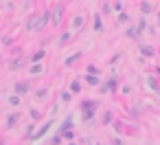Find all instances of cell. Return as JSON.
I'll return each instance as SVG.
<instances>
[{"instance_id":"1","label":"cell","mask_w":160,"mask_h":145,"mask_svg":"<svg viewBox=\"0 0 160 145\" xmlns=\"http://www.w3.org/2000/svg\"><path fill=\"white\" fill-rule=\"evenodd\" d=\"M94 108H97V101H86L83 103V121H88L94 114Z\"/></svg>"},{"instance_id":"2","label":"cell","mask_w":160,"mask_h":145,"mask_svg":"<svg viewBox=\"0 0 160 145\" xmlns=\"http://www.w3.org/2000/svg\"><path fill=\"white\" fill-rule=\"evenodd\" d=\"M51 16H53V24L57 27V24L62 22V16H64V5H57V9L51 11Z\"/></svg>"},{"instance_id":"3","label":"cell","mask_w":160,"mask_h":145,"mask_svg":"<svg viewBox=\"0 0 160 145\" xmlns=\"http://www.w3.org/2000/svg\"><path fill=\"white\" fill-rule=\"evenodd\" d=\"M48 20H51V9H46V11L42 13V18H40V20H35V27H38V29H42Z\"/></svg>"},{"instance_id":"4","label":"cell","mask_w":160,"mask_h":145,"mask_svg":"<svg viewBox=\"0 0 160 145\" xmlns=\"http://www.w3.org/2000/svg\"><path fill=\"white\" fill-rule=\"evenodd\" d=\"M27 90H29V84H27V81H20V84L16 86V92H18V97L27 95Z\"/></svg>"},{"instance_id":"5","label":"cell","mask_w":160,"mask_h":145,"mask_svg":"<svg viewBox=\"0 0 160 145\" xmlns=\"http://www.w3.org/2000/svg\"><path fill=\"white\" fill-rule=\"evenodd\" d=\"M140 53L147 55V57H153V55H156V51H153L151 46H147V44H140Z\"/></svg>"},{"instance_id":"6","label":"cell","mask_w":160,"mask_h":145,"mask_svg":"<svg viewBox=\"0 0 160 145\" xmlns=\"http://www.w3.org/2000/svg\"><path fill=\"white\" fill-rule=\"evenodd\" d=\"M94 29L97 31H103V22H101V16L97 13V18H94Z\"/></svg>"},{"instance_id":"7","label":"cell","mask_w":160,"mask_h":145,"mask_svg":"<svg viewBox=\"0 0 160 145\" xmlns=\"http://www.w3.org/2000/svg\"><path fill=\"white\" fill-rule=\"evenodd\" d=\"M81 24H83V18H81V16H77V18L72 20V27H75V29H79Z\"/></svg>"},{"instance_id":"8","label":"cell","mask_w":160,"mask_h":145,"mask_svg":"<svg viewBox=\"0 0 160 145\" xmlns=\"http://www.w3.org/2000/svg\"><path fill=\"white\" fill-rule=\"evenodd\" d=\"M42 57H44V51H38V53H35V55L31 57V62H40Z\"/></svg>"},{"instance_id":"9","label":"cell","mask_w":160,"mask_h":145,"mask_svg":"<svg viewBox=\"0 0 160 145\" xmlns=\"http://www.w3.org/2000/svg\"><path fill=\"white\" fill-rule=\"evenodd\" d=\"M79 57H81V55H79V53H75V55H70V57H68V60H66V64H68V66H70V64H72V62H77V60H79Z\"/></svg>"},{"instance_id":"10","label":"cell","mask_w":160,"mask_h":145,"mask_svg":"<svg viewBox=\"0 0 160 145\" xmlns=\"http://www.w3.org/2000/svg\"><path fill=\"white\" fill-rule=\"evenodd\" d=\"M18 117H20V114H13V117H9V121H7V127H13V123L18 121Z\"/></svg>"},{"instance_id":"11","label":"cell","mask_w":160,"mask_h":145,"mask_svg":"<svg viewBox=\"0 0 160 145\" xmlns=\"http://www.w3.org/2000/svg\"><path fill=\"white\" fill-rule=\"evenodd\" d=\"M147 84H149V86H151L153 90H158V81H156L153 77H149V79H147Z\"/></svg>"},{"instance_id":"12","label":"cell","mask_w":160,"mask_h":145,"mask_svg":"<svg viewBox=\"0 0 160 145\" xmlns=\"http://www.w3.org/2000/svg\"><path fill=\"white\" fill-rule=\"evenodd\" d=\"M68 40H70V33H64V35H62V38H59V44H66V42H68Z\"/></svg>"},{"instance_id":"13","label":"cell","mask_w":160,"mask_h":145,"mask_svg":"<svg viewBox=\"0 0 160 145\" xmlns=\"http://www.w3.org/2000/svg\"><path fill=\"white\" fill-rule=\"evenodd\" d=\"M140 11H142V13H149L151 7H149V5H140Z\"/></svg>"},{"instance_id":"14","label":"cell","mask_w":160,"mask_h":145,"mask_svg":"<svg viewBox=\"0 0 160 145\" xmlns=\"http://www.w3.org/2000/svg\"><path fill=\"white\" fill-rule=\"evenodd\" d=\"M127 33H129V38H138V29H129Z\"/></svg>"},{"instance_id":"15","label":"cell","mask_w":160,"mask_h":145,"mask_svg":"<svg viewBox=\"0 0 160 145\" xmlns=\"http://www.w3.org/2000/svg\"><path fill=\"white\" fill-rule=\"evenodd\" d=\"M20 64H22V62H20V60H13V62H11V68H13V70H16V68H20Z\"/></svg>"},{"instance_id":"16","label":"cell","mask_w":160,"mask_h":145,"mask_svg":"<svg viewBox=\"0 0 160 145\" xmlns=\"http://www.w3.org/2000/svg\"><path fill=\"white\" fill-rule=\"evenodd\" d=\"M118 22H129V18H127L125 13H121V18H118Z\"/></svg>"},{"instance_id":"17","label":"cell","mask_w":160,"mask_h":145,"mask_svg":"<svg viewBox=\"0 0 160 145\" xmlns=\"http://www.w3.org/2000/svg\"><path fill=\"white\" fill-rule=\"evenodd\" d=\"M88 81H90V84H97V81H99V79H97V77H94V75H88Z\"/></svg>"},{"instance_id":"18","label":"cell","mask_w":160,"mask_h":145,"mask_svg":"<svg viewBox=\"0 0 160 145\" xmlns=\"http://www.w3.org/2000/svg\"><path fill=\"white\" fill-rule=\"evenodd\" d=\"M158 20H160V16H158Z\"/></svg>"}]
</instances>
